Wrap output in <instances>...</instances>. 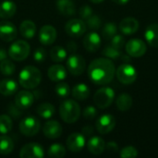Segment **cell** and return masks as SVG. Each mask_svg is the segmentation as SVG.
<instances>
[{
  "mask_svg": "<svg viewBox=\"0 0 158 158\" xmlns=\"http://www.w3.org/2000/svg\"><path fill=\"white\" fill-rule=\"evenodd\" d=\"M7 57V53L5 49H0V62H2L3 60L6 59Z\"/></svg>",
  "mask_w": 158,
  "mask_h": 158,
  "instance_id": "47",
  "label": "cell"
},
{
  "mask_svg": "<svg viewBox=\"0 0 158 158\" xmlns=\"http://www.w3.org/2000/svg\"><path fill=\"white\" fill-rule=\"evenodd\" d=\"M46 58V51L43 47H39L34 51L33 54V59L37 63H42Z\"/></svg>",
  "mask_w": 158,
  "mask_h": 158,
  "instance_id": "40",
  "label": "cell"
},
{
  "mask_svg": "<svg viewBox=\"0 0 158 158\" xmlns=\"http://www.w3.org/2000/svg\"><path fill=\"white\" fill-rule=\"evenodd\" d=\"M96 115H97V110L93 106H88L87 107L84 108V110L82 112V116L86 119H93L96 117Z\"/></svg>",
  "mask_w": 158,
  "mask_h": 158,
  "instance_id": "42",
  "label": "cell"
},
{
  "mask_svg": "<svg viewBox=\"0 0 158 158\" xmlns=\"http://www.w3.org/2000/svg\"><path fill=\"white\" fill-rule=\"evenodd\" d=\"M55 106L52 105V104H49V103H44V104H41L37 109H36V112L37 114L43 118H50L54 116L55 114Z\"/></svg>",
  "mask_w": 158,
  "mask_h": 158,
  "instance_id": "30",
  "label": "cell"
},
{
  "mask_svg": "<svg viewBox=\"0 0 158 158\" xmlns=\"http://www.w3.org/2000/svg\"><path fill=\"white\" fill-rule=\"evenodd\" d=\"M48 78L53 81H61L67 77V69L64 66L60 64H56L51 66L47 71Z\"/></svg>",
  "mask_w": 158,
  "mask_h": 158,
  "instance_id": "20",
  "label": "cell"
},
{
  "mask_svg": "<svg viewBox=\"0 0 158 158\" xmlns=\"http://www.w3.org/2000/svg\"><path fill=\"white\" fill-rule=\"evenodd\" d=\"M118 80L126 85L133 83L137 79V71L135 68L130 64H123L118 67L116 71Z\"/></svg>",
  "mask_w": 158,
  "mask_h": 158,
  "instance_id": "8",
  "label": "cell"
},
{
  "mask_svg": "<svg viewBox=\"0 0 158 158\" xmlns=\"http://www.w3.org/2000/svg\"><path fill=\"white\" fill-rule=\"evenodd\" d=\"M146 44L141 39H131L126 44L127 54L131 57H141L146 52Z\"/></svg>",
  "mask_w": 158,
  "mask_h": 158,
  "instance_id": "10",
  "label": "cell"
},
{
  "mask_svg": "<svg viewBox=\"0 0 158 158\" xmlns=\"http://www.w3.org/2000/svg\"><path fill=\"white\" fill-rule=\"evenodd\" d=\"M56 8L64 16H73L76 13V6L72 0H57Z\"/></svg>",
  "mask_w": 158,
  "mask_h": 158,
  "instance_id": "23",
  "label": "cell"
},
{
  "mask_svg": "<svg viewBox=\"0 0 158 158\" xmlns=\"http://www.w3.org/2000/svg\"><path fill=\"white\" fill-rule=\"evenodd\" d=\"M87 148L89 152L93 155L98 156L104 153L106 149V143L105 141L98 136H94L90 138L87 143Z\"/></svg>",
  "mask_w": 158,
  "mask_h": 158,
  "instance_id": "21",
  "label": "cell"
},
{
  "mask_svg": "<svg viewBox=\"0 0 158 158\" xmlns=\"http://www.w3.org/2000/svg\"><path fill=\"white\" fill-rule=\"evenodd\" d=\"M102 20L99 16L92 15L89 19H86V26H88L92 30H97L101 27Z\"/></svg>",
  "mask_w": 158,
  "mask_h": 158,
  "instance_id": "38",
  "label": "cell"
},
{
  "mask_svg": "<svg viewBox=\"0 0 158 158\" xmlns=\"http://www.w3.org/2000/svg\"><path fill=\"white\" fill-rule=\"evenodd\" d=\"M19 131L26 137H31L37 134L40 131V121L32 116L24 118L19 123Z\"/></svg>",
  "mask_w": 158,
  "mask_h": 158,
  "instance_id": "7",
  "label": "cell"
},
{
  "mask_svg": "<svg viewBox=\"0 0 158 158\" xmlns=\"http://www.w3.org/2000/svg\"><path fill=\"white\" fill-rule=\"evenodd\" d=\"M117 31H118V27H117L116 23L108 22L104 26L102 34L106 40H110L113 38V36H115L117 34Z\"/></svg>",
  "mask_w": 158,
  "mask_h": 158,
  "instance_id": "35",
  "label": "cell"
},
{
  "mask_svg": "<svg viewBox=\"0 0 158 158\" xmlns=\"http://www.w3.org/2000/svg\"><path fill=\"white\" fill-rule=\"evenodd\" d=\"M17 6L13 1H4L0 4V18L8 19L15 15Z\"/></svg>",
  "mask_w": 158,
  "mask_h": 158,
  "instance_id": "27",
  "label": "cell"
},
{
  "mask_svg": "<svg viewBox=\"0 0 158 158\" xmlns=\"http://www.w3.org/2000/svg\"><path fill=\"white\" fill-rule=\"evenodd\" d=\"M85 146V136L82 133H71L67 139V147L72 153L81 152Z\"/></svg>",
  "mask_w": 158,
  "mask_h": 158,
  "instance_id": "13",
  "label": "cell"
},
{
  "mask_svg": "<svg viewBox=\"0 0 158 158\" xmlns=\"http://www.w3.org/2000/svg\"><path fill=\"white\" fill-rule=\"evenodd\" d=\"M34 101V95L31 92L23 90L19 92L15 97V105L21 110L29 108Z\"/></svg>",
  "mask_w": 158,
  "mask_h": 158,
  "instance_id": "15",
  "label": "cell"
},
{
  "mask_svg": "<svg viewBox=\"0 0 158 158\" xmlns=\"http://www.w3.org/2000/svg\"><path fill=\"white\" fill-rule=\"evenodd\" d=\"M55 91H56V94L59 97H61V98H66L70 94V88H69V84L66 83V82H59V83H57L56 85Z\"/></svg>",
  "mask_w": 158,
  "mask_h": 158,
  "instance_id": "37",
  "label": "cell"
},
{
  "mask_svg": "<svg viewBox=\"0 0 158 158\" xmlns=\"http://www.w3.org/2000/svg\"><path fill=\"white\" fill-rule=\"evenodd\" d=\"M31 46L30 44L23 40H19L14 42L9 49H8V56L11 59L15 61H22L28 57L30 55Z\"/></svg>",
  "mask_w": 158,
  "mask_h": 158,
  "instance_id": "4",
  "label": "cell"
},
{
  "mask_svg": "<svg viewBox=\"0 0 158 158\" xmlns=\"http://www.w3.org/2000/svg\"><path fill=\"white\" fill-rule=\"evenodd\" d=\"M59 114L62 120L66 123H75L81 116V107L79 104L71 99L65 100L59 106Z\"/></svg>",
  "mask_w": 158,
  "mask_h": 158,
  "instance_id": "3",
  "label": "cell"
},
{
  "mask_svg": "<svg viewBox=\"0 0 158 158\" xmlns=\"http://www.w3.org/2000/svg\"><path fill=\"white\" fill-rule=\"evenodd\" d=\"M82 134L87 137V136H92L93 133H94V128L92 126H85L82 128V131H81Z\"/></svg>",
  "mask_w": 158,
  "mask_h": 158,
  "instance_id": "45",
  "label": "cell"
},
{
  "mask_svg": "<svg viewBox=\"0 0 158 158\" xmlns=\"http://www.w3.org/2000/svg\"><path fill=\"white\" fill-rule=\"evenodd\" d=\"M144 38L149 45L158 47V23L150 24L144 32Z\"/></svg>",
  "mask_w": 158,
  "mask_h": 158,
  "instance_id": "22",
  "label": "cell"
},
{
  "mask_svg": "<svg viewBox=\"0 0 158 158\" xmlns=\"http://www.w3.org/2000/svg\"><path fill=\"white\" fill-rule=\"evenodd\" d=\"M86 68V62L83 56L78 54H71L67 59V69L74 76L81 75Z\"/></svg>",
  "mask_w": 158,
  "mask_h": 158,
  "instance_id": "6",
  "label": "cell"
},
{
  "mask_svg": "<svg viewBox=\"0 0 158 158\" xmlns=\"http://www.w3.org/2000/svg\"><path fill=\"white\" fill-rule=\"evenodd\" d=\"M124 44H125V39L121 35L116 34L111 39V45L114 46L117 49H121L124 46Z\"/></svg>",
  "mask_w": 158,
  "mask_h": 158,
  "instance_id": "41",
  "label": "cell"
},
{
  "mask_svg": "<svg viewBox=\"0 0 158 158\" xmlns=\"http://www.w3.org/2000/svg\"><path fill=\"white\" fill-rule=\"evenodd\" d=\"M50 57L54 62H62L67 58V50L63 46H54L50 50Z\"/></svg>",
  "mask_w": 158,
  "mask_h": 158,
  "instance_id": "31",
  "label": "cell"
},
{
  "mask_svg": "<svg viewBox=\"0 0 158 158\" xmlns=\"http://www.w3.org/2000/svg\"><path fill=\"white\" fill-rule=\"evenodd\" d=\"M47 154L51 158H62L66 156V148L62 144L54 143L49 147Z\"/></svg>",
  "mask_w": 158,
  "mask_h": 158,
  "instance_id": "32",
  "label": "cell"
},
{
  "mask_svg": "<svg viewBox=\"0 0 158 158\" xmlns=\"http://www.w3.org/2000/svg\"><path fill=\"white\" fill-rule=\"evenodd\" d=\"M67 49L69 50V52H70L71 54H73V53H75L76 52V50H77V44H76V43H74V42H69L68 43V44H67Z\"/></svg>",
  "mask_w": 158,
  "mask_h": 158,
  "instance_id": "46",
  "label": "cell"
},
{
  "mask_svg": "<svg viewBox=\"0 0 158 158\" xmlns=\"http://www.w3.org/2000/svg\"><path fill=\"white\" fill-rule=\"evenodd\" d=\"M39 41L44 45H50L56 39V30L52 25H44L39 31Z\"/></svg>",
  "mask_w": 158,
  "mask_h": 158,
  "instance_id": "14",
  "label": "cell"
},
{
  "mask_svg": "<svg viewBox=\"0 0 158 158\" xmlns=\"http://www.w3.org/2000/svg\"><path fill=\"white\" fill-rule=\"evenodd\" d=\"M113 2H115V3H117V4H118V5H125V4H127L130 0H112Z\"/></svg>",
  "mask_w": 158,
  "mask_h": 158,
  "instance_id": "48",
  "label": "cell"
},
{
  "mask_svg": "<svg viewBox=\"0 0 158 158\" xmlns=\"http://www.w3.org/2000/svg\"><path fill=\"white\" fill-rule=\"evenodd\" d=\"M71 94L76 100L84 101L90 95V88L85 83H78L72 88Z\"/></svg>",
  "mask_w": 158,
  "mask_h": 158,
  "instance_id": "25",
  "label": "cell"
},
{
  "mask_svg": "<svg viewBox=\"0 0 158 158\" xmlns=\"http://www.w3.org/2000/svg\"><path fill=\"white\" fill-rule=\"evenodd\" d=\"M79 15L81 19H87L93 15V9L89 6H82L79 10Z\"/></svg>",
  "mask_w": 158,
  "mask_h": 158,
  "instance_id": "43",
  "label": "cell"
},
{
  "mask_svg": "<svg viewBox=\"0 0 158 158\" xmlns=\"http://www.w3.org/2000/svg\"><path fill=\"white\" fill-rule=\"evenodd\" d=\"M120 157L122 158H132L138 156V150L133 146H127L124 147L120 151Z\"/></svg>",
  "mask_w": 158,
  "mask_h": 158,
  "instance_id": "39",
  "label": "cell"
},
{
  "mask_svg": "<svg viewBox=\"0 0 158 158\" xmlns=\"http://www.w3.org/2000/svg\"><path fill=\"white\" fill-rule=\"evenodd\" d=\"M13 127V122L11 118L8 115L0 116V133L6 134L8 133Z\"/></svg>",
  "mask_w": 158,
  "mask_h": 158,
  "instance_id": "33",
  "label": "cell"
},
{
  "mask_svg": "<svg viewBox=\"0 0 158 158\" xmlns=\"http://www.w3.org/2000/svg\"><path fill=\"white\" fill-rule=\"evenodd\" d=\"M14 149V143L12 139L5 134L0 136V154L1 155H9Z\"/></svg>",
  "mask_w": 158,
  "mask_h": 158,
  "instance_id": "29",
  "label": "cell"
},
{
  "mask_svg": "<svg viewBox=\"0 0 158 158\" xmlns=\"http://www.w3.org/2000/svg\"><path fill=\"white\" fill-rule=\"evenodd\" d=\"M96 130L101 134H106L112 131L116 126V119L110 114H105L101 116L96 121Z\"/></svg>",
  "mask_w": 158,
  "mask_h": 158,
  "instance_id": "12",
  "label": "cell"
},
{
  "mask_svg": "<svg viewBox=\"0 0 158 158\" xmlns=\"http://www.w3.org/2000/svg\"><path fill=\"white\" fill-rule=\"evenodd\" d=\"M103 55L110 59H118V58L121 57V56H122L119 49H117L112 45L106 46L105 49L103 50Z\"/></svg>",
  "mask_w": 158,
  "mask_h": 158,
  "instance_id": "36",
  "label": "cell"
},
{
  "mask_svg": "<svg viewBox=\"0 0 158 158\" xmlns=\"http://www.w3.org/2000/svg\"><path fill=\"white\" fill-rule=\"evenodd\" d=\"M83 46L89 52H96L101 46L100 35L94 31L87 33L83 39Z\"/></svg>",
  "mask_w": 158,
  "mask_h": 158,
  "instance_id": "18",
  "label": "cell"
},
{
  "mask_svg": "<svg viewBox=\"0 0 158 158\" xmlns=\"http://www.w3.org/2000/svg\"><path fill=\"white\" fill-rule=\"evenodd\" d=\"M90 80L96 85H105L112 81L115 75V65L108 58H96L88 68Z\"/></svg>",
  "mask_w": 158,
  "mask_h": 158,
  "instance_id": "1",
  "label": "cell"
},
{
  "mask_svg": "<svg viewBox=\"0 0 158 158\" xmlns=\"http://www.w3.org/2000/svg\"><path fill=\"white\" fill-rule=\"evenodd\" d=\"M42 80L41 71L34 66H26L19 75V82L25 89L36 88Z\"/></svg>",
  "mask_w": 158,
  "mask_h": 158,
  "instance_id": "2",
  "label": "cell"
},
{
  "mask_svg": "<svg viewBox=\"0 0 158 158\" xmlns=\"http://www.w3.org/2000/svg\"><path fill=\"white\" fill-rule=\"evenodd\" d=\"M132 97L128 94H120L116 101V105L118 110L120 111H128L132 106Z\"/></svg>",
  "mask_w": 158,
  "mask_h": 158,
  "instance_id": "28",
  "label": "cell"
},
{
  "mask_svg": "<svg viewBox=\"0 0 158 158\" xmlns=\"http://www.w3.org/2000/svg\"><path fill=\"white\" fill-rule=\"evenodd\" d=\"M92 3H94V4H100V3H102L104 0H90Z\"/></svg>",
  "mask_w": 158,
  "mask_h": 158,
  "instance_id": "49",
  "label": "cell"
},
{
  "mask_svg": "<svg viewBox=\"0 0 158 158\" xmlns=\"http://www.w3.org/2000/svg\"><path fill=\"white\" fill-rule=\"evenodd\" d=\"M138 29H139V21L132 17L125 18L119 23L120 31L126 35H131L135 33L138 31Z\"/></svg>",
  "mask_w": 158,
  "mask_h": 158,
  "instance_id": "19",
  "label": "cell"
},
{
  "mask_svg": "<svg viewBox=\"0 0 158 158\" xmlns=\"http://www.w3.org/2000/svg\"><path fill=\"white\" fill-rule=\"evenodd\" d=\"M19 32L26 39L32 38L36 33V25H35V23L33 21L28 20V19L22 21L20 26H19Z\"/></svg>",
  "mask_w": 158,
  "mask_h": 158,
  "instance_id": "26",
  "label": "cell"
},
{
  "mask_svg": "<svg viewBox=\"0 0 158 158\" xmlns=\"http://www.w3.org/2000/svg\"><path fill=\"white\" fill-rule=\"evenodd\" d=\"M86 23L81 19H69L65 25V31L70 37H80L86 31Z\"/></svg>",
  "mask_w": 158,
  "mask_h": 158,
  "instance_id": "9",
  "label": "cell"
},
{
  "mask_svg": "<svg viewBox=\"0 0 158 158\" xmlns=\"http://www.w3.org/2000/svg\"><path fill=\"white\" fill-rule=\"evenodd\" d=\"M106 149L110 153H117L118 151V145L115 142H109L107 144H106Z\"/></svg>",
  "mask_w": 158,
  "mask_h": 158,
  "instance_id": "44",
  "label": "cell"
},
{
  "mask_svg": "<svg viewBox=\"0 0 158 158\" xmlns=\"http://www.w3.org/2000/svg\"><path fill=\"white\" fill-rule=\"evenodd\" d=\"M44 156V148L37 143H30L25 144L19 152V157L21 158H42Z\"/></svg>",
  "mask_w": 158,
  "mask_h": 158,
  "instance_id": "11",
  "label": "cell"
},
{
  "mask_svg": "<svg viewBox=\"0 0 158 158\" xmlns=\"http://www.w3.org/2000/svg\"><path fill=\"white\" fill-rule=\"evenodd\" d=\"M17 29L10 21L0 22V38L5 42H12L17 37Z\"/></svg>",
  "mask_w": 158,
  "mask_h": 158,
  "instance_id": "17",
  "label": "cell"
},
{
  "mask_svg": "<svg viewBox=\"0 0 158 158\" xmlns=\"http://www.w3.org/2000/svg\"><path fill=\"white\" fill-rule=\"evenodd\" d=\"M15 69H16V66L11 60L5 59L2 62H0V72L3 75L10 76L15 72Z\"/></svg>",
  "mask_w": 158,
  "mask_h": 158,
  "instance_id": "34",
  "label": "cell"
},
{
  "mask_svg": "<svg viewBox=\"0 0 158 158\" xmlns=\"http://www.w3.org/2000/svg\"><path fill=\"white\" fill-rule=\"evenodd\" d=\"M115 98V92L110 87H103L96 91L94 95V101L97 107L106 109L111 106Z\"/></svg>",
  "mask_w": 158,
  "mask_h": 158,
  "instance_id": "5",
  "label": "cell"
},
{
  "mask_svg": "<svg viewBox=\"0 0 158 158\" xmlns=\"http://www.w3.org/2000/svg\"><path fill=\"white\" fill-rule=\"evenodd\" d=\"M18 90V83L12 79H4L0 81V94L5 96L14 94Z\"/></svg>",
  "mask_w": 158,
  "mask_h": 158,
  "instance_id": "24",
  "label": "cell"
},
{
  "mask_svg": "<svg viewBox=\"0 0 158 158\" xmlns=\"http://www.w3.org/2000/svg\"><path fill=\"white\" fill-rule=\"evenodd\" d=\"M44 134L48 139H57L62 134V126L56 120H48L43 128Z\"/></svg>",
  "mask_w": 158,
  "mask_h": 158,
  "instance_id": "16",
  "label": "cell"
}]
</instances>
